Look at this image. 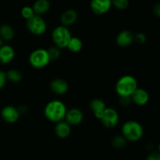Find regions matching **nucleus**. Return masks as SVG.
I'll return each mask as SVG.
<instances>
[{
  "mask_svg": "<svg viewBox=\"0 0 160 160\" xmlns=\"http://www.w3.org/2000/svg\"><path fill=\"white\" fill-rule=\"evenodd\" d=\"M134 41H135L138 44H143L146 42V35L144 33H138L135 36H134Z\"/></svg>",
  "mask_w": 160,
  "mask_h": 160,
  "instance_id": "nucleus-26",
  "label": "nucleus"
},
{
  "mask_svg": "<svg viewBox=\"0 0 160 160\" xmlns=\"http://www.w3.org/2000/svg\"><path fill=\"white\" fill-rule=\"evenodd\" d=\"M15 52L12 46L9 45H3L0 47V62L2 64H8L13 59Z\"/></svg>",
  "mask_w": 160,
  "mask_h": 160,
  "instance_id": "nucleus-14",
  "label": "nucleus"
},
{
  "mask_svg": "<svg viewBox=\"0 0 160 160\" xmlns=\"http://www.w3.org/2000/svg\"><path fill=\"white\" fill-rule=\"evenodd\" d=\"M6 81H7V79H6V73L0 70V89H2L4 87Z\"/></svg>",
  "mask_w": 160,
  "mask_h": 160,
  "instance_id": "nucleus-29",
  "label": "nucleus"
},
{
  "mask_svg": "<svg viewBox=\"0 0 160 160\" xmlns=\"http://www.w3.org/2000/svg\"><path fill=\"white\" fill-rule=\"evenodd\" d=\"M120 104L123 106H128L131 103V96H123L120 97Z\"/></svg>",
  "mask_w": 160,
  "mask_h": 160,
  "instance_id": "nucleus-28",
  "label": "nucleus"
},
{
  "mask_svg": "<svg viewBox=\"0 0 160 160\" xmlns=\"http://www.w3.org/2000/svg\"><path fill=\"white\" fill-rule=\"evenodd\" d=\"M127 142L128 141L123 135H117L112 138V145L116 149H121L124 148L125 145H127Z\"/></svg>",
  "mask_w": 160,
  "mask_h": 160,
  "instance_id": "nucleus-22",
  "label": "nucleus"
},
{
  "mask_svg": "<svg viewBox=\"0 0 160 160\" xmlns=\"http://www.w3.org/2000/svg\"><path fill=\"white\" fill-rule=\"evenodd\" d=\"M145 160H160V154L158 151L152 152Z\"/></svg>",
  "mask_w": 160,
  "mask_h": 160,
  "instance_id": "nucleus-27",
  "label": "nucleus"
},
{
  "mask_svg": "<svg viewBox=\"0 0 160 160\" xmlns=\"http://www.w3.org/2000/svg\"><path fill=\"white\" fill-rule=\"evenodd\" d=\"M35 15L34 13V10H33L32 7L31 6H24V7L22 8L21 9V16L23 17L24 19H26L27 20L31 19V17H34Z\"/></svg>",
  "mask_w": 160,
  "mask_h": 160,
  "instance_id": "nucleus-25",
  "label": "nucleus"
},
{
  "mask_svg": "<svg viewBox=\"0 0 160 160\" xmlns=\"http://www.w3.org/2000/svg\"><path fill=\"white\" fill-rule=\"evenodd\" d=\"M112 5L117 9L123 10L129 6V0H111Z\"/></svg>",
  "mask_w": 160,
  "mask_h": 160,
  "instance_id": "nucleus-24",
  "label": "nucleus"
},
{
  "mask_svg": "<svg viewBox=\"0 0 160 160\" xmlns=\"http://www.w3.org/2000/svg\"><path fill=\"white\" fill-rule=\"evenodd\" d=\"M50 62L47 50L38 48L34 50L29 56V62L34 68L41 69L45 67Z\"/></svg>",
  "mask_w": 160,
  "mask_h": 160,
  "instance_id": "nucleus-5",
  "label": "nucleus"
},
{
  "mask_svg": "<svg viewBox=\"0 0 160 160\" xmlns=\"http://www.w3.org/2000/svg\"><path fill=\"white\" fill-rule=\"evenodd\" d=\"M153 12H154V14L156 16V17H159V16H160V5L159 4V3H157V4H156V6H154V8H153Z\"/></svg>",
  "mask_w": 160,
  "mask_h": 160,
  "instance_id": "nucleus-30",
  "label": "nucleus"
},
{
  "mask_svg": "<svg viewBox=\"0 0 160 160\" xmlns=\"http://www.w3.org/2000/svg\"><path fill=\"white\" fill-rule=\"evenodd\" d=\"M131 101L134 102L136 105L142 106H145L148 103V100H149V95L145 89L138 88L134 91V93L131 95Z\"/></svg>",
  "mask_w": 160,
  "mask_h": 160,
  "instance_id": "nucleus-12",
  "label": "nucleus"
},
{
  "mask_svg": "<svg viewBox=\"0 0 160 160\" xmlns=\"http://www.w3.org/2000/svg\"><path fill=\"white\" fill-rule=\"evenodd\" d=\"M83 43L82 41L77 37H71L70 42H69L68 45H67V48L70 50L72 52H78L82 49Z\"/></svg>",
  "mask_w": 160,
  "mask_h": 160,
  "instance_id": "nucleus-20",
  "label": "nucleus"
},
{
  "mask_svg": "<svg viewBox=\"0 0 160 160\" xmlns=\"http://www.w3.org/2000/svg\"><path fill=\"white\" fill-rule=\"evenodd\" d=\"M71 37V34L68 28L62 25L56 27L52 32V38L53 42L56 46L60 49L67 48Z\"/></svg>",
  "mask_w": 160,
  "mask_h": 160,
  "instance_id": "nucleus-4",
  "label": "nucleus"
},
{
  "mask_svg": "<svg viewBox=\"0 0 160 160\" xmlns=\"http://www.w3.org/2000/svg\"><path fill=\"white\" fill-rule=\"evenodd\" d=\"M55 133L59 138H67L71 133V126L66 121H60L56 123L55 127Z\"/></svg>",
  "mask_w": 160,
  "mask_h": 160,
  "instance_id": "nucleus-15",
  "label": "nucleus"
},
{
  "mask_svg": "<svg viewBox=\"0 0 160 160\" xmlns=\"http://www.w3.org/2000/svg\"><path fill=\"white\" fill-rule=\"evenodd\" d=\"M119 114L112 108H106L100 118L102 124L107 128H112L117 125L119 122Z\"/></svg>",
  "mask_w": 160,
  "mask_h": 160,
  "instance_id": "nucleus-7",
  "label": "nucleus"
},
{
  "mask_svg": "<svg viewBox=\"0 0 160 160\" xmlns=\"http://www.w3.org/2000/svg\"><path fill=\"white\" fill-rule=\"evenodd\" d=\"M49 8L50 3L48 0H37L32 6L33 10L36 15L45 13L46 12H48Z\"/></svg>",
  "mask_w": 160,
  "mask_h": 160,
  "instance_id": "nucleus-18",
  "label": "nucleus"
},
{
  "mask_svg": "<svg viewBox=\"0 0 160 160\" xmlns=\"http://www.w3.org/2000/svg\"><path fill=\"white\" fill-rule=\"evenodd\" d=\"M67 107L62 102L53 100L45 106L44 113L47 120L53 123L62 121L67 113Z\"/></svg>",
  "mask_w": 160,
  "mask_h": 160,
  "instance_id": "nucleus-1",
  "label": "nucleus"
},
{
  "mask_svg": "<svg viewBox=\"0 0 160 160\" xmlns=\"http://www.w3.org/2000/svg\"><path fill=\"white\" fill-rule=\"evenodd\" d=\"M6 79L12 83H19L22 80V73L17 70H10L6 73Z\"/></svg>",
  "mask_w": 160,
  "mask_h": 160,
  "instance_id": "nucleus-21",
  "label": "nucleus"
},
{
  "mask_svg": "<svg viewBox=\"0 0 160 160\" xmlns=\"http://www.w3.org/2000/svg\"><path fill=\"white\" fill-rule=\"evenodd\" d=\"M137 88V81L131 75H124L121 77L116 84V91L120 97L131 96Z\"/></svg>",
  "mask_w": 160,
  "mask_h": 160,
  "instance_id": "nucleus-2",
  "label": "nucleus"
},
{
  "mask_svg": "<svg viewBox=\"0 0 160 160\" xmlns=\"http://www.w3.org/2000/svg\"><path fill=\"white\" fill-rule=\"evenodd\" d=\"M68 84L62 78H56L50 84V89L52 92L59 95H64L68 91Z\"/></svg>",
  "mask_w": 160,
  "mask_h": 160,
  "instance_id": "nucleus-13",
  "label": "nucleus"
},
{
  "mask_svg": "<svg viewBox=\"0 0 160 160\" xmlns=\"http://www.w3.org/2000/svg\"><path fill=\"white\" fill-rule=\"evenodd\" d=\"M20 112L18 109L12 106H6L2 109L1 116L2 118L6 122L12 123L17 122L20 117Z\"/></svg>",
  "mask_w": 160,
  "mask_h": 160,
  "instance_id": "nucleus-9",
  "label": "nucleus"
},
{
  "mask_svg": "<svg viewBox=\"0 0 160 160\" xmlns=\"http://www.w3.org/2000/svg\"><path fill=\"white\" fill-rule=\"evenodd\" d=\"M83 118H84L83 112L80 109L74 108V109L67 111L64 119L66 120V122L70 126H77L82 122Z\"/></svg>",
  "mask_w": 160,
  "mask_h": 160,
  "instance_id": "nucleus-10",
  "label": "nucleus"
},
{
  "mask_svg": "<svg viewBox=\"0 0 160 160\" xmlns=\"http://www.w3.org/2000/svg\"><path fill=\"white\" fill-rule=\"evenodd\" d=\"M122 134L127 141L138 142L143 136L144 130L140 123L134 120H129L123 123Z\"/></svg>",
  "mask_w": 160,
  "mask_h": 160,
  "instance_id": "nucleus-3",
  "label": "nucleus"
},
{
  "mask_svg": "<svg viewBox=\"0 0 160 160\" xmlns=\"http://www.w3.org/2000/svg\"><path fill=\"white\" fill-rule=\"evenodd\" d=\"M0 37L3 41H10L14 37V31L8 24H2L0 27Z\"/></svg>",
  "mask_w": 160,
  "mask_h": 160,
  "instance_id": "nucleus-19",
  "label": "nucleus"
},
{
  "mask_svg": "<svg viewBox=\"0 0 160 160\" xmlns=\"http://www.w3.org/2000/svg\"><path fill=\"white\" fill-rule=\"evenodd\" d=\"M90 108L93 112L94 116L97 119H99L102 116L103 112L106 109V103L100 98H95L90 102Z\"/></svg>",
  "mask_w": 160,
  "mask_h": 160,
  "instance_id": "nucleus-16",
  "label": "nucleus"
},
{
  "mask_svg": "<svg viewBox=\"0 0 160 160\" xmlns=\"http://www.w3.org/2000/svg\"><path fill=\"white\" fill-rule=\"evenodd\" d=\"M3 45V40L1 38V37H0V47L2 46Z\"/></svg>",
  "mask_w": 160,
  "mask_h": 160,
  "instance_id": "nucleus-31",
  "label": "nucleus"
},
{
  "mask_svg": "<svg viewBox=\"0 0 160 160\" xmlns=\"http://www.w3.org/2000/svg\"><path fill=\"white\" fill-rule=\"evenodd\" d=\"M134 34L128 30H123L120 31L117 36L116 42L120 47H128L134 42Z\"/></svg>",
  "mask_w": 160,
  "mask_h": 160,
  "instance_id": "nucleus-11",
  "label": "nucleus"
},
{
  "mask_svg": "<svg viewBox=\"0 0 160 160\" xmlns=\"http://www.w3.org/2000/svg\"><path fill=\"white\" fill-rule=\"evenodd\" d=\"M78 20V13L73 9H68L62 12L60 17V21L62 26L69 27L73 25Z\"/></svg>",
  "mask_w": 160,
  "mask_h": 160,
  "instance_id": "nucleus-17",
  "label": "nucleus"
},
{
  "mask_svg": "<svg viewBox=\"0 0 160 160\" xmlns=\"http://www.w3.org/2000/svg\"><path fill=\"white\" fill-rule=\"evenodd\" d=\"M47 52H48L50 61L56 60V59H58L59 57H60V55H61L60 48L56 47V45H55V46L50 47V48L47 50Z\"/></svg>",
  "mask_w": 160,
  "mask_h": 160,
  "instance_id": "nucleus-23",
  "label": "nucleus"
},
{
  "mask_svg": "<svg viewBox=\"0 0 160 160\" xmlns=\"http://www.w3.org/2000/svg\"><path fill=\"white\" fill-rule=\"evenodd\" d=\"M27 28L34 35H42L46 31L47 24L44 19L39 15H34L27 20Z\"/></svg>",
  "mask_w": 160,
  "mask_h": 160,
  "instance_id": "nucleus-6",
  "label": "nucleus"
},
{
  "mask_svg": "<svg viewBox=\"0 0 160 160\" xmlns=\"http://www.w3.org/2000/svg\"><path fill=\"white\" fill-rule=\"evenodd\" d=\"M112 6L111 0H92L91 9L94 13L102 15L106 13Z\"/></svg>",
  "mask_w": 160,
  "mask_h": 160,
  "instance_id": "nucleus-8",
  "label": "nucleus"
}]
</instances>
